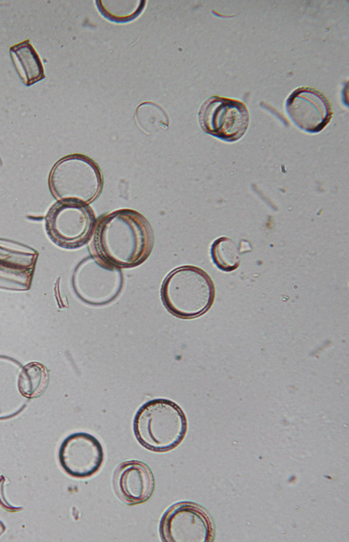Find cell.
<instances>
[{
    "label": "cell",
    "mask_w": 349,
    "mask_h": 542,
    "mask_svg": "<svg viewBox=\"0 0 349 542\" xmlns=\"http://www.w3.org/2000/svg\"><path fill=\"white\" fill-rule=\"evenodd\" d=\"M154 245V233L147 218L137 211L123 208L97 222L91 249L103 263L115 268H132L143 263Z\"/></svg>",
    "instance_id": "cell-1"
},
{
    "label": "cell",
    "mask_w": 349,
    "mask_h": 542,
    "mask_svg": "<svg viewBox=\"0 0 349 542\" xmlns=\"http://www.w3.org/2000/svg\"><path fill=\"white\" fill-rule=\"evenodd\" d=\"M133 426L141 445L153 452H164L173 450L183 441L187 420L183 410L174 401L154 399L138 410Z\"/></svg>",
    "instance_id": "cell-2"
},
{
    "label": "cell",
    "mask_w": 349,
    "mask_h": 542,
    "mask_svg": "<svg viewBox=\"0 0 349 542\" xmlns=\"http://www.w3.org/2000/svg\"><path fill=\"white\" fill-rule=\"evenodd\" d=\"M162 302L172 315L182 319L195 318L211 307L215 287L209 274L195 266H182L172 271L161 289Z\"/></svg>",
    "instance_id": "cell-3"
},
{
    "label": "cell",
    "mask_w": 349,
    "mask_h": 542,
    "mask_svg": "<svg viewBox=\"0 0 349 542\" xmlns=\"http://www.w3.org/2000/svg\"><path fill=\"white\" fill-rule=\"evenodd\" d=\"M48 185L57 201L89 204L101 194L103 178L94 159L85 155L72 154L54 164L50 172Z\"/></svg>",
    "instance_id": "cell-4"
},
{
    "label": "cell",
    "mask_w": 349,
    "mask_h": 542,
    "mask_svg": "<svg viewBox=\"0 0 349 542\" xmlns=\"http://www.w3.org/2000/svg\"><path fill=\"white\" fill-rule=\"evenodd\" d=\"M96 223L94 212L89 204L73 201H57L45 217L49 238L65 249H75L87 243Z\"/></svg>",
    "instance_id": "cell-5"
},
{
    "label": "cell",
    "mask_w": 349,
    "mask_h": 542,
    "mask_svg": "<svg viewBox=\"0 0 349 542\" xmlns=\"http://www.w3.org/2000/svg\"><path fill=\"white\" fill-rule=\"evenodd\" d=\"M198 120L205 133L224 141L234 142L245 134L250 115L242 101L215 95L202 103Z\"/></svg>",
    "instance_id": "cell-6"
},
{
    "label": "cell",
    "mask_w": 349,
    "mask_h": 542,
    "mask_svg": "<svg viewBox=\"0 0 349 542\" xmlns=\"http://www.w3.org/2000/svg\"><path fill=\"white\" fill-rule=\"evenodd\" d=\"M159 533L164 542H207L214 539V526L200 505L181 501L172 505L160 520Z\"/></svg>",
    "instance_id": "cell-7"
},
{
    "label": "cell",
    "mask_w": 349,
    "mask_h": 542,
    "mask_svg": "<svg viewBox=\"0 0 349 542\" xmlns=\"http://www.w3.org/2000/svg\"><path fill=\"white\" fill-rule=\"evenodd\" d=\"M59 459L62 469L76 478H87L98 471L104 452L100 441L86 432L67 436L61 444Z\"/></svg>",
    "instance_id": "cell-8"
},
{
    "label": "cell",
    "mask_w": 349,
    "mask_h": 542,
    "mask_svg": "<svg viewBox=\"0 0 349 542\" xmlns=\"http://www.w3.org/2000/svg\"><path fill=\"white\" fill-rule=\"evenodd\" d=\"M285 110L298 128L310 134L321 131L333 115L327 97L309 87H299L292 92L285 101Z\"/></svg>",
    "instance_id": "cell-9"
},
{
    "label": "cell",
    "mask_w": 349,
    "mask_h": 542,
    "mask_svg": "<svg viewBox=\"0 0 349 542\" xmlns=\"http://www.w3.org/2000/svg\"><path fill=\"white\" fill-rule=\"evenodd\" d=\"M38 252L22 243L0 238V289L29 290Z\"/></svg>",
    "instance_id": "cell-10"
},
{
    "label": "cell",
    "mask_w": 349,
    "mask_h": 542,
    "mask_svg": "<svg viewBox=\"0 0 349 542\" xmlns=\"http://www.w3.org/2000/svg\"><path fill=\"white\" fill-rule=\"evenodd\" d=\"M112 484L117 496L128 505L147 501L154 490V478L149 467L142 462L130 460L115 469Z\"/></svg>",
    "instance_id": "cell-11"
},
{
    "label": "cell",
    "mask_w": 349,
    "mask_h": 542,
    "mask_svg": "<svg viewBox=\"0 0 349 542\" xmlns=\"http://www.w3.org/2000/svg\"><path fill=\"white\" fill-rule=\"evenodd\" d=\"M10 55L17 73L26 86L45 78L40 59L29 40L11 46Z\"/></svg>",
    "instance_id": "cell-12"
},
{
    "label": "cell",
    "mask_w": 349,
    "mask_h": 542,
    "mask_svg": "<svg viewBox=\"0 0 349 542\" xmlns=\"http://www.w3.org/2000/svg\"><path fill=\"white\" fill-rule=\"evenodd\" d=\"M49 380L48 371L40 362H31L20 369L17 389L27 398L39 397L45 390Z\"/></svg>",
    "instance_id": "cell-13"
},
{
    "label": "cell",
    "mask_w": 349,
    "mask_h": 542,
    "mask_svg": "<svg viewBox=\"0 0 349 542\" xmlns=\"http://www.w3.org/2000/svg\"><path fill=\"white\" fill-rule=\"evenodd\" d=\"M246 250L227 236L216 238L211 244L210 252L214 264L220 270L230 272L237 269L240 264L241 254Z\"/></svg>",
    "instance_id": "cell-14"
},
{
    "label": "cell",
    "mask_w": 349,
    "mask_h": 542,
    "mask_svg": "<svg viewBox=\"0 0 349 542\" xmlns=\"http://www.w3.org/2000/svg\"><path fill=\"white\" fill-rule=\"evenodd\" d=\"M100 13L107 20L125 23L135 19L143 10L144 1H96Z\"/></svg>",
    "instance_id": "cell-15"
},
{
    "label": "cell",
    "mask_w": 349,
    "mask_h": 542,
    "mask_svg": "<svg viewBox=\"0 0 349 542\" xmlns=\"http://www.w3.org/2000/svg\"><path fill=\"white\" fill-rule=\"evenodd\" d=\"M5 529H6V527H5L4 525L3 524V522L1 521H0V536L4 532Z\"/></svg>",
    "instance_id": "cell-16"
}]
</instances>
